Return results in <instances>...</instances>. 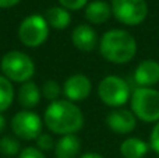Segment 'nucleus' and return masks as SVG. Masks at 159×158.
I'll use <instances>...</instances> for the list:
<instances>
[{
  "mask_svg": "<svg viewBox=\"0 0 159 158\" xmlns=\"http://www.w3.org/2000/svg\"><path fill=\"white\" fill-rule=\"evenodd\" d=\"M43 123L55 134H75L84 126V115L77 104L69 100H57L48 105Z\"/></svg>",
  "mask_w": 159,
  "mask_h": 158,
  "instance_id": "obj_1",
  "label": "nucleus"
},
{
  "mask_svg": "<svg viewBox=\"0 0 159 158\" xmlns=\"http://www.w3.org/2000/svg\"><path fill=\"white\" fill-rule=\"evenodd\" d=\"M99 52L102 58L115 64L129 63L137 55V41L126 30L113 28L99 39Z\"/></svg>",
  "mask_w": 159,
  "mask_h": 158,
  "instance_id": "obj_2",
  "label": "nucleus"
},
{
  "mask_svg": "<svg viewBox=\"0 0 159 158\" xmlns=\"http://www.w3.org/2000/svg\"><path fill=\"white\" fill-rule=\"evenodd\" d=\"M0 69L6 78L11 83H27L35 74L34 60L21 50H10L0 60Z\"/></svg>",
  "mask_w": 159,
  "mask_h": 158,
  "instance_id": "obj_3",
  "label": "nucleus"
},
{
  "mask_svg": "<svg viewBox=\"0 0 159 158\" xmlns=\"http://www.w3.org/2000/svg\"><path fill=\"white\" fill-rule=\"evenodd\" d=\"M131 111L145 123L159 122V91L152 87H137L130 97Z\"/></svg>",
  "mask_w": 159,
  "mask_h": 158,
  "instance_id": "obj_4",
  "label": "nucleus"
},
{
  "mask_svg": "<svg viewBox=\"0 0 159 158\" xmlns=\"http://www.w3.org/2000/svg\"><path fill=\"white\" fill-rule=\"evenodd\" d=\"M98 97L105 105L110 108H120L126 105L131 97L129 83L120 76H106L98 86Z\"/></svg>",
  "mask_w": 159,
  "mask_h": 158,
  "instance_id": "obj_5",
  "label": "nucleus"
},
{
  "mask_svg": "<svg viewBox=\"0 0 159 158\" xmlns=\"http://www.w3.org/2000/svg\"><path fill=\"white\" fill-rule=\"evenodd\" d=\"M50 27L46 18L41 14L25 17L18 27V39L27 48H39L46 42Z\"/></svg>",
  "mask_w": 159,
  "mask_h": 158,
  "instance_id": "obj_6",
  "label": "nucleus"
},
{
  "mask_svg": "<svg viewBox=\"0 0 159 158\" xmlns=\"http://www.w3.org/2000/svg\"><path fill=\"white\" fill-rule=\"evenodd\" d=\"M112 14L121 24L135 27L147 20L148 4L145 0H112Z\"/></svg>",
  "mask_w": 159,
  "mask_h": 158,
  "instance_id": "obj_7",
  "label": "nucleus"
},
{
  "mask_svg": "<svg viewBox=\"0 0 159 158\" xmlns=\"http://www.w3.org/2000/svg\"><path fill=\"white\" fill-rule=\"evenodd\" d=\"M10 126L16 137L25 142H31V140H36V137L42 133L43 122L36 112H32L31 109H24L14 115Z\"/></svg>",
  "mask_w": 159,
  "mask_h": 158,
  "instance_id": "obj_8",
  "label": "nucleus"
},
{
  "mask_svg": "<svg viewBox=\"0 0 159 158\" xmlns=\"http://www.w3.org/2000/svg\"><path fill=\"white\" fill-rule=\"evenodd\" d=\"M61 91H63L66 100L75 104L89 97L91 91H92V83L88 76L77 73V74H71L66 78L63 87H61Z\"/></svg>",
  "mask_w": 159,
  "mask_h": 158,
  "instance_id": "obj_9",
  "label": "nucleus"
},
{
  "mask_svg": "<svg viewBox=\"0 0 159 158\" xmlns=\"http://www.w3.org/2000/svg\"><path fill=\"white\" fill-rule=\"evenodd\" d=\"M106 125L112 132L117 134H129L137 126V116L129 109L116 108L106 116Z\"/></svg>",
  "mask_w": 159,
  "mask_h": 158,
  "instance_id": "obj_10",
  "label": "nucleus"
},
{
  "mask_svg": "<svg viewBox=\"0 0 159 158\" xmlns=\"http://www.w3.org/2000/svg\"><path fill=\"white\" fill-rule=\"evenodd\" d=\"M134 81L140 87H154L159 83V62L145 59L134 70Z\"/></svg>",
  "mask_w": 159,
  "mask_h": 158,
  "instance_id": "obj_11",
  "label": "nucleus"
},
{
  "mask_svg": "<svg viewBox=\"0 0 159 158\" xmlns=\"http://www.w3.org/2000/svg\"><path fill=\"white\" fill-rule=\"evenodd\" d=\"M71 42L81 52H91L99 45L96 31L89 24L77 25L71 32Z\"/></svg>",
  "mask_w": 159,
  "mask_h": 158,
  "instance_id": "obj_12",
  "label": "nucleus"
},
{
  "mask_svg": "<svg viewBox=\"0 0 159 158\" xmlns=\"http://www.w3.org/2000/svg\"><path fill=\"white\" fill-rule=\"evenodd\" d=\"M112 16V6L103 0H93L85 6V18L93 25L105 24Z\"/></svg>",
  "mask_w": 159,
  "mask_h": 158,
  "instance_id": "obj_13",
  "label": "nucleus"
},
{
  "mask_svg": "<svg viewBox=\"0 0 159 158\" xmlns=\"http://www.w3.org/2000/svg\"><path fill=\"white\" fill-rule=\"evenodd\" d=\"M81 151V140L75 134H64L56 142V158H77Z\"/></svg>",
  "mask_w": 159,
  "mask_h": 158,
  "instance_id": "obj_14",
  "label": "nucleus"
},
{
  "mask_svg": "<svg viewBox=\"0 0 159 158\" xmlns=\"http://www.w3.org/2000/svg\"><path fill=\"white\" fill-rule=\"evenodd\" d=\"M17 98H18V102L22 108L25 109L35 108L41 102V98H42L41 87H38V84L31 80L27 81V83H22L18 90Z\"/></svg>",
  "mask_w": 159,
  "mask_h": 158,
  "instance_id": "obj_15",
  "label": "nucleus"
},
{
  "mask_svg": "<svg viewBox=\"0 0 159 158\" xmlns=\"http://www.w3.org/2000/svg\"><path fill=\"white\" fill-rule=\"evenodd\" d=\"M149 151V143L138 137H127L120 144V154L123 158H144Z\"/></svg>",
  "mask_w": 159,
  "mask_h": 158,
  "instance_id": "obj_16",
  "label": "nucleus"
},
{
  "mask_svg": "<svg viewBox=\"0 0 159 158\" xmlns=\"http://www.w3.org/2000/svg\"><path fill=\"white\" fill-rule=\"evenodd\" d=\"M43 17L46 18L50 28H55L59 31L66 30L71 24V14L61 6H55V7L48 8Z\"/></svg>",
  "mask_w": 159,
  "mask_h": 158,
  "instance_id": "obj_17",
  "label": "nucleus"
},
{
  "mask_svg": "<svg viewBox=\"0 0 159 158\" xmlns=\"http://www.w3.org/2000/svg\"><path fill=\"white\" fill-rule=\"evenodd\" d=\"M14 101V87L8 78L0 74V114L6 112Z\"/></svg>",
  "mask_w": 159,
  "mask_h": 158,
  "instance_id": "obj_18",
  "label": "nucleus"
},
{
  "mask_svg": "<svg viewBox=\"0 0 159 158\" xmlns=\"http://www.w3.org/2000/svg\"><path fill=\"white\" fill-rule=\"evenodd\" d=\"M21 147L20 142L13 136H2L0 137V153L7 157H16L20 154Z\"/></svg>",
  "mask_w": 159,
  "mask_h": 158,
  "instance_id": "obj_19",
  "label": "nucleus"
},
{
  "mask_svg": "<svg viewBox=\"0 0 159 158\" xmlns=\"http://www.w3.org/2000/svg\"><path fill=\"white\" fill-rule=\"evenodd\" d=\"M41 91H42V95H43L48 101H50V102L60 100L59 97H60V94L63 92L60 84L55 80H46L43 83V86L41 87Z\"/></svg>",
  "mask_w": 159,
  "mask_h": 158,
  "instance_id": "obj_20",
  "label": "nucleus"
},
{
  "mask_svg": "<svg viewBox=\"0 0 159 158\" xmlns=\"http://www.w3.org/2000/svg\"><path fill=\"white\" fill-rule=\"evenodd\" d=\"M36 147L39 148L41 151H49V150H53L55 148V139H53L52 134L49 133H43L42 132L38 137H36Z\"/></svg>",
  "mask_w": 159,
  "mask_h": 158,
  "instance_id": "obj_21",
  "label": "nucleus"
},
{
  "mask_svg": "<svg viewBox=\"0 0 159 158\" xmlns=\"http://www.w3.org/2000/svg\"><path fill=\"white\" fill-rule=\"evenodd\" d=\"M61 7H64L69 11L81 10L88 4V0H59Z\"/></svg>",
  "mask_w": 159,
  "mask_h": 158,
  "instance_id": "obj_22",
  "label": "nucleus"
},
{
  "mask_svg": "<svg viewBox=\"0 0 159 158\" xmlns=\"http://www.w3.org/2000/svg\"><path fill=\"white\" fill-rule=\"evenodd\" d=\"M17 158H46L43 151H41L38 147H25L20 151Z\"/></svg>",
  "mask_w": 159,
  "mask_h": 158,
  "instance_id": "obj_23",
  "label": "nucleus"
},
{
  "mask_svg": "<svg viewBox=\"0 0 159 158\" xmlns=\"http://www.w3.org/2000/svg\"><path fill=\"white\" fill-rule=\"evenodd\" d=\"M149 148L154 150L157 154H159V122L155 123L154 129L149 136Z\"/></svg>",
  "mask_w": 159,
  "mask_h": 158,
  "instance_id": "obj_24",
  "label": "nucleus"
},
{
  "mask_svg": "<svg viewBox=\"0 0 159 158\" xmlns=\"http://www.w3.org/2000/svg\"><path fill=\"white\" fill-rule=\"evenodd\" d=\"M21 0H0V8H10L17 6Z\"/></svg>",
  "mask_w": 159,
  "mask_h": 158,
  "instance_id": "obj_25",
  "label": "nucleus"
},
{
  "mask_svg": "<svg viewBox=\"0 0 159 158\" xmlns=\"http://www.w3.org/2000/svg\"><path fill=\"white\" fill-rule=\"evenodd\" d=\"M80 158H105V157L102 156V154H98V153H85Z\"/></svg>",
  "mask_w": 159,
  "mask_h": 158,
  "instance_id": "obj_26",
  "label": "nucleus"
},
{
  "mask_svg": "<svg viewBox=\"0 0 159 158\" xmlns=\"http://www.w3.org/2000/svg\"><path fill=\"white\" fill-rule=\"evenodd\" d=\"M6 126H7V122H6V118L3 116V114H0V134L6 130Z\"/></svg>",
  "mask_w": 159,
  "mask_h": 158,
  "instance_id": "obj_27",
  "label": "nucleus"
},
{
  "mask_svg": "<svg viewBox=\"0 0 159 158\" xmlns=\"http://www.w3.org/2000/svg\"><path fill=\"white\" fill-rule=\"evenodd\" d=\"M158 158H159V157H158Z\"/></svg>",
  "mask_w": 159,
  "mask_h": 158,
  "instance_id": "obj_28",
  "label": "nucleus"
}]
</instances>
